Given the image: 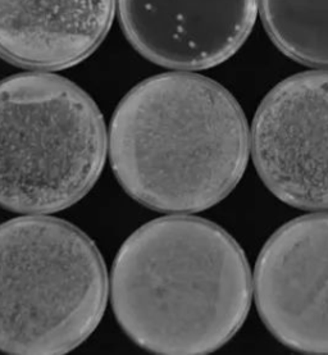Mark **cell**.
Here are the masks:
<instances>
[{
	"label": "cell",
	"mask_w": 328,
	"mask_h": 355,
	"mask_svg": "<svg viewBox=\"0 0 328 355\" xmlns=\"http://www.w3.org/2000/svg\"><path fill=\"white\" fill-rule=\"evenodd\" d=\"M119 326L155 354L218 350L246 321L252 275L227 231L198 217L145 223L121 246L112 270Z\"/></svg>",
	"instance_id": "1"
},
{
	"label": "cell",
	"mask_w": 328,
	"mask_h": 355,
	"mask_svg": "<svg viewBox=\"0 0 328 355\" xmlns=\"http://www.w3.org/2000/svg\"><path fill=\"white\" fill-rule=\"evenodd\" d=\"M249 146L235 96L195 73L146 78L110 122L112 169L127 194L154 211L196 213L221 203L244 176Z\"/></svg>",
	"instance_id": "2"
},
{
	"label": "cell",
	"mask_w": 328,
	"mask_h": 355,
	"mask_svg": "<svg viewBox=\"0 0 328 355\" xmlns=\"http://www.w3.org/2000/svg\"><path fill=\"white\" fill-rule=\"evenodd\" d=\"M107 297L103 257L76 226L37 216L0 225L1 352H72L99 326Z\"/></svg>",
	"instance_id": "3"
},
{
	"label": "cell",
	"mask_w": 328,
	"mask_h": 355,
	"mask_svg": "<svg viewBox=\"0 0 328 355\" xmlns=\"http://www.w3.org/2000/svg\"><path fill=\"white\" fill-rule=\"evenodd\" d=\"M107 130L90 95L64 77L0 81V207L24 214L67 209L93 189Z\"/></svg>",
	"instance_id": "4"
},
{
	"label": "cell",
	"mask_w": 328,
	"mask_h": 355,
	"mask_svg": "<svg viewBox=\"0 0 328 355\" xmlns=\"http://www.w3.org/2000/svg\"><path fill=\"white\" fill-rule=\"evenodd\" d=\"M252 155L281 202L328 211V71L288 77L266 95L252 121Z\"/></svg>",
	"instance_id": "5"
},
{
	"label": "cell",
	"mask_w": 328,
	"mask_h": 355,
	"mask_svg": "<svg viewBox=\"0 0 328 355\" xmlns=\"http://www.w3.org/2000/svg\"><path fill=\"white\" fill-rule=\"evenodd\" d=\"M254 294L281 344L328 354V214L295 218L270 237L255 266Z\"/></svg>",
	"instance_id": "6"
},
{
	"label": "cell",
	"mask_w": 328,
	"mask_h": 355,
	"mask_svg": "<svg viewBox=\"0 0 328 355\" xmlns=\"http://www.w3.org/2000/svg\"><path fill=\"white\" fill-rule=\"evenodd\" d=\"M123 33L162 67L202 71L235 55L252 34L259 0H117Z\"/></svg>",
	"instance_id": "7"
},
{
	"label": "cell",
	"mask_w": 328,
	"mask_h": 355,
	"mask_svg": "<svg viewBox=\"0 0 328 355\" xmlns=\"http://www.w3.org/2000/svg\"><path fill=\"white\" fill-rule=\"evenodd\" d=\"M117 0H0V57L59 71L89 58L110 33Z\"/></svg>",
	"instance_id": "8"
},
{
	"label": "cell",
	"mask_w": 328,
	"mask_h": 355,
	"mask_svg": "<svg viewBox=\"0 0 328 355\" xmlns=\"http://www.w3.org/2000/svg\"><path fill=\"white\" fill-rule=\"evenodd\" d=\"M263 26L290 60L328 67V0H259Z\"/></svg>",
	"instance_id": "9"
}]
</instances>
